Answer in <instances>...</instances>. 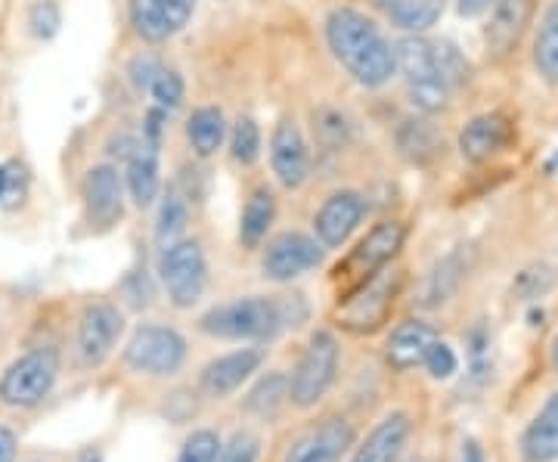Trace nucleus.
<instances>
[{"label":"nucleus","instance_id":"4c0bfd02","mask_svg":"<svg viewBox=\"0 0 558 462\" xmlns=\"http://www.w3.org/2000/svg\"><path fill=\"white\" fill-rule=\"evenodd\" d=\"M260 453V438L252 431H240L233 435L230 443H223L215 462H258Z\"/></svg>","mask_w":558,"mask_h":462},{"label":"nucleus","instance_id":"f3484780","mask_svg":"<svg viewBox=\"0 0 558 462\" xmlns=\"http://www.w3.org/2000/svg\"><path fill=\"white\" fill-rule=\"evenodd\" d=\"M515 143V124L502 112H484L459 131V153L472 165H484Z\"/></svg>","mask_w":558,"mask_h":462},{"label":"nucleus","instance_id":"7ed1b4c3","mask_svg":"<svg viewBox=\"0 0 558 462\" xmlns=\"http://www.w3.org/2000/svg\"><path fill=\"white\" fill-rule=\"evenodd\" d=\"M398 53V69L407 78V94L413 109L422 115H438L450 106V81L444 78L438 60V44L425 40L422 35H407L395 44Z\"/></svg>","mask_w":558,"mask_h":462},{"label":"nucleus","instance_id":"9d476101","mask_svg":"<svg viewBox=\"0 0 558 462\" xmlns=\"http://www.w3.org/2000/svg\"><path fill=\"white\" fill-rule=\"evenodd\" d=\"M124 336V314L119 304L90 302L78 317L75 329V361L81 369H94L109 361L116 344Z\"/></svg>","mask_w":558,"mask_h":462},{"label":"nucleus","instance_id":"1a4fd4ad","mask_svg":"<svg viewBox=\"0 0 558 462\" xmlns=\"http://www.w3.org/2000/svg\"><path fill=\"white\" fill-rule=\"evenodd\" d=\"M407 242V227L400 221H381L376 223L363 240L357 242V248L339 264L336 280H341L351 289H357L360 282H366L369 277H376L379 270H385L388 264L395 262Z\"/></svg>","mask_w":558,"mask_h":462},{"label":"nucleus","instance_id":"a18cd8bd","mask_svg":"<svg viewBox=\"0 0 558 462\" xmlns=\"http://www.w3.org/2000/svg\"><path fill=\"white\" fill-rule=\"evenodd\" d=\"M462 462H484V453H481L478 441L462 443Z\"/></svg>","mask_w":558,"mask_h":462},{"label":"nucleus","instance_id":"cd10ccee","mask_svg":"<svg viewBox=\"0 0 558 462\" xmlns=\"http://www.w3.org/2000/svg\"><path fill=\"white\" fill-rule=\"evenodd\" d=\"M388 20L398 25L407 35H422L428 32L444 13V0H391V7L385 10Z\"/></svg>","mask_w":558,"mask_h":462},{"label":"nucleus","instance_id":"412c9836","mask_svg":"<svg viewBox=\"0 0 558 462\" xmlns=\"http://www.w3.org/2000/svg\"><path fill=\"white\" fill-rule=\"evenodd\" d=\"M413 435V420L407 413H388L369 435L366 441L354 447L351 462H400L407 443Z\"/></svg>","mask_w":558,"mask_h":462},{"label":"nucleus","instance_id":"58836bf2","mask_svg":"<svg viewBox=\"0 0 558 462\" xmlns=\"http://www.w3.org/2000/svg\"><path fill=\"white\" fill-rule=\"evenodd\" d=\"M438 60H440V72H444V78L450 81V87H459V84H465V81L472 78V65L469 60L459 53L453 44H438Z\"/></svg>","mask_w":558,"mask_h":462},{"label":"nucleus","instance_id":"dca6fc26","mask_svg":"<svg viewBox=\"0 0 558 462\" xmlns=\"http://www.w3.org/2000/svg\"><path fill=\"white\" fill-rule=\"evenodd\" d=\"M363 218H366V199L357 190H339L319 205L317 218H314V233L323 242V248H341L354 236Z\"/></svg>","mask_w":558,"mask_h":462},{"label":"nucleus","instance_id":"f03ea898","mask_svg":"<svg viewBox=\"0 0 558 462\" xmlns=\"http://www.w3.org/2000/svg\"><path fill=\"white\" fill-rule=\"evenodd\" d=\"M304 320V295H245L202 314L199 329L220 342H270Z\"/></svg>","mask_w":558,"mask_h":462},{"label":"nucleus","instance_id":"f8f14e48","mask_svg":"<svg viewBox=\"0 0 558 462\" xmlns=\"http://www.w3.org/2000/svg\"><path fill=\"white\" fill-rule=\"evenodd\" d=\"M319 264H323V242L317 236L289 230L267 242L264 258H260V273L270 282H292L317 270Z\"/></svg>","mask_w":558,"mask_h":462},{"label":"nucleus","instance_id":"a211bd4d","mask_svg":"<svg viewBox=\"0 0 558 462\" xmlns=\"http://www.w3.org/2000/svg\"><path fill=\"white\" fill-rule=\"evenodd\" d=\"M264 363V348H240L230 351L223 357H215L202 369L199 388L205 398H230L233 391H240Z\"/></svg>","mask_w":558,"mask_h":462},{"label":"nucleus","instance_id":"6e6552de","mask_svg":"<svg viewBox=\"0 0 558 462\" xmlns=\"http://www.w3.org/2000/svg\"><path fill=\"white\" fill-rule=\"evenodd\" d=\"M159 280L168 292V302L186 311L199 302L208 289V262L196 240H178L159 255Z\"/></svg>","mask_w":558,"mask_h":462},{"label":"nucleus","instance_id":"ea45409f","mask_svg":"<svg viewBox=\"0 0 558 462\" xmlns=\"http://www.w3.org/2000/svg\"><path fill=\"white\" fill-rule=\"evenodd\" d=\"M425 369H428V376H432V379H438V382L450 379V376L459 369L457 351L438 339V344H435V348L428 351V357H425Z\"/></svg>","mask_w":558,"mask_h":462},{"label":"nucleus","instance_id":"c756f323","mask_svg":"<svg viewBox=\"0 0 558 462\" xmlns=\"http://www.w3.org/2000/svg\"><path fill=\"white\" fill-rule=\"evenodd\" d=\"M289 388H292V385H289V376H286V373H270V376H264V379L252 388L245 406H248L252 413L264 416V420H270V416H277L279 406L289 401Z\"/></svg>","mask_w":558,"mask_h":462},{"label":"nucleus","instance_id":"bb28decb","mask_svg":"<svg viewBox=\"0 0 558 462\" xmlns=\"http://www.w3.org/2000/svg\"><path fill=\"white\" fill-rule=\"evenodd\" d=\"M398 146L413 165H428V161H435L440 156L444 141L435 131V124L422 119H407L398 131Z\"/></svg>","mask_w":558,"mask_h":462},{"label":"nucleus","instance_id":"c03bdc74","mask_svg":"<svg viewBox=\"0 0 558 462\" xmlns=\"http://www.w3.org/2000/svg\"><path fill=\"white\" fill-rule=\"evenodd\" d=\"M494 3H497V0H457V10H459V16L475 20V16H484Z\"/></svg>","mask_w":558,"mask_h":462},{"label":"nucleus","instance_id":"79ce46f5","mask_svg":"<svg viewBox=\"0 0 558 462\" xmlns=\"http://www.w3.org/2000/svg\"><path fill=\"white\" fill-rule=\"evenodd\" d=\"M128 72H131V81H134L137 90H149L153 78L161 72V62L156 57H137V60L131 62Z\"/></svg>","mask_w":558,"mask_h":462},{"label":"nucleus","instance_id":"c9c22d12","mask_svg":"<svg viewBox=\"0 0 558 462\" xmlns=\"http://www.w3.org/2000/svg\"><path fill=\"white\" fill-rule=\"evenodd\" d=\"M220 438L218 431H211V428H199V431H193L183 447H180L178 462H215L220 453Z\"/></svg>","mask_w":558,"mask_h":462},{"label":"nucleus","instance_id":"49530a36","mask_svg":"<svg viewBox=\"0 0 558 462\" xmlns=\"http://www.w3.org/2000/svg\"><path fill=\"white\" fill-rule=\"evenodd\" d=\"M78 462H102L100 450H94V447H87V450H81Z\"/></svg>","mask_w":558,"mask_h":462},{"label":"nucleus","instance_id":"7c9ffc66","mask_svg":"<svg viewBox=\"0 0 558 462\" xmlns=\"http://www.w3.org/2000/svg\"><path fill=\"white\" fill-rule=\"evenodd\" d=\"M462 262H459V255H450V258H444V262L428 273V282H425V292H422V304L425 307H438L444 304L453 292H457L459 280H462Z\"/></svg>","mask_w":558,"mask_h":462},{"label":"nucleus","instance_id":"473e14b6","mask_svg":"<svg viewBox=\"0 0 558 462\" xmlns=\"http://www.w3.org/2000/svg\"><path fill=\"white\" fill-rule=\"evenodd\" d=\"M146 94L153 97V106H159V109H165L171 115L186 100V84H183V75H180L178 69H165L161 65V72L153 78Z\"/></svg>","mask_w":558,"mask_h":462},{"label":"nucleus","instance_id":"a878e982","mask_svg":"<svg viewBox=\"0 0 558 462\" xmlns=\"http://www.w3.org/2000/svg\"><path fill=\"white\" fill-rule=\"evenodd\" d=\"M534 69L546 84L558 87V0H553L543 10V20L537 25L534 38Z\"/></svg>","mask_w":558,"mask_h":462},{"label":"nucleus","instance_id":"6ab92c4d","mask_svg":"<svg viewBox=\"0 0 558 462\" xmlns=\"http://www.w3.org/2000/svg\"><path fill=\"white\" fill-rule=\"evenodd\" d=\"M537 0H497L494 3V16L484 28L487 50L494 57H509L524 38L527 25L534 20Z\"/></svg>","mask_w":558,"mask_h":462},{"label":"nucleus","instance_id":"4be33fe9","mask_svg":"<svg viewBox=\"0 0 558 462\" xmlns=\"http://www.w3.org/2000/svg\"><path fill=\"white\" fill-rule=\"evenodd\" d=\"M140 137H143V134H140ZM159 143L143 141L137 153L124 161V190H128V196H131V202H134L137 208H149L153 202L159 199Z\"/></svg>","mask_w":558,"mask_h":462},{"label":"nucleus","instance_id":"9b49d317","mask_svg":"<svg viewBox=\"0 0 558 462\" xmlns=\"http://www.w3.org/2000/svg\"><path fill=\"white\" fill-rule=\"evenodd\" d=\"M124 174L112 161L90 165L84 183H81V202H84V223L94 233H106L124 218Z\"/></svg>","mask_w":558,"mask_h":462},{"label":"nucleus","instance_id":"39448f33","mask_svg":"<svg viewBox=\"0 0 558 462\" xmlns=\"http://www.w3.org/2000/svg\"><path fill=\"white\" fill-rule=\"evenodd\" d=\"M60 379V351L53 344H40L25 351L0 376V403L13 410H32L44 403Z\"/></svg>","mask_w":558,"mask_h":462},{"label":"nucleus","instance_id":"c85d7f7f","mask_svg":"<svg viewBox=\"0 0 558 462\" xmlns=\"http://www.w3.org/2000/svg\"><path fill=\"white\" fill-rule=\"evenodd\" d=\"M190 223V205L180 196V190H168L159 202V215H156V242L159 248H168L171 242H178L183 236Z\"/></svg>","mask_w":558,"mask_h":462},{"label":"nucleus","instance_id":"393cba45","mask_svg":"<svg viewBox=\"0 0 558 462\" xmlns=\"http://www.w3.org/2000/svg\"><path fill=\"white\" fill-rule=\"evenodd\" d=\"M186 141L199 159L215 156L227 141V119L218 106H199L186 121Z\"/></svg>","mask_w":558,"mask_h":462},{"label":"nucleus","instance_id":"5701e85b","mask_svg":"<svg viewBox=\"0 0 558 462\" xmlns=\"http://www.w3.org/2000/svg\"><path fill=\"white\" fill-rule=\"evenodd\" d=\"M521 462H558V391L539 406L519 441Z\"/></svg>","mask_w":558,"mask_h":462},{"label":"nucleus","instance_id":"0eeeda50","mask_svg":"<svg viewBox=\"0 0 558 462\" xmlns=\"http://www.w3.org/2000/svg\"><path fill=\"white\" fill-rule=\"evenodd\" d=\"M339 339L326 329H319L311 336V342L304 348L301 354L299 366L292 369L289 376V401L295 403L299 410H311L317 406L326 391L336 385V376H339Z\"/></svg>","mask_w":558,"mask_h":462},{"label":"nucleus","instance_id":"ddd939ff","mask_svg":"<svg viewBox=\"0 0 558 462\" xmlns=\"http://www.w3.org/2000/svg\"><path fill=\"white\" fill-rule=\"evenodd\" d=\"M196 13V0H131L128 16L134 35L146 44H165L180 35Z\"/></svg>","mask_w":558,"mask_h":462},{"label":"nucleus","instance_id":"a19ab883","mask_svg":"<svg viewBox=\"0 0 558 462\" xmlns=\"http://www.w3.org/2000/svg\"><path fill=\"white\" fill-rule=\"evenodd\" d=\"M140 143H143L140 131H119V134H112V137H109V143H106V153H109L112 159H119L121 165H124V161L137 153Z\"/></svg>","mask_w":558,"mask_h":462},{"label":"nucleus","instance_id":"f704fd0d","mask_svg":"<svg viewBox=\"0 0 558 462\" xmlns=\"http://www.w3.org/2000/svg\"><path fill=\"white\" fill-rule=\"evenodd\" d=\"M314 134H317L319 146L341 149L351 137V124L336 109H319V112H314Z\"/></svg>","mask_w":558,"mask_h":462},{"label":"nucleus","instance_id":"2f4dec72","mask_svg":"<svg viewBox=\"0 0 558 462\" xmlns=\"http://www.w3.org/2000/svg\"><path fill=\"white\" fill-rule=\"evenodd\" d=\"M25 25H28V35L40 44L53 40L60 35L62 28V7L60 0H35L28 7V16H25Z\"/></svg>","mask_w":558,"mask_h":462},{"label":"nucleus","instance_id":"2eb2a0df","mask_svg":"<svg viewBox=\"0 0 558 462\" xmlns=\"http://www.w3.org/2000/svg\"><path fill=\"white\" fill-rule=\"evenodd\" d=\"M354 425L341 416H329L299 435L282 462H341V457L354 447Z\"/></svg>","mask_w":558,"mask_h":462},{"label":"nucleus","instance_id":"de8ad7c7","mask_svg":"<svg viewBox=\"0 0 558 462\" xmlns=\"http://www.w3.org/2000/svg\"><path fill=\"white\" fill-rule=\"evenodd\" d=\"M549 363H553V373L558 376V332L556 339H553V351H549Z\"/></svg>","mask_w":558,"mask_h":462},{"label":"nucleus","instance_id":"e433bc0d","mask_svg":"<svg viewBox=\"0 0 558 462\" xmlns=\"http://www.w3.org/2000/svg\"><path fill=\"white\" fill-rule=\"evenodd\" d=\"M28 193V171L20 161H0V205L13 208Z\"/></svg>","mask_w":558,"mask_h":462},{"label":"nucleus","instance_id":"f257e3e1","mask_svg":"<svg viewBox=\"0 0 558 462\" xmlns=\"http://www.w3.org/2000/svg\"><path fill=\"white\" fill-rule=\"evenodd\" d=\"M326 44L344 72L363 87H385L398 72V53L381 28L354 7H336L326 16Z\"/></svg>","mask_w":558,"mask_h":462},{"label":"nucleus","instance_id":"aec40b11","mask_svg":"<svg viewBox=\"0 0 558 462\" xmlns=\"http://www.w3.org/2000/svg\"><path fill=\"white\" fill-rule=\"evenodd\" d=\"M438 344V329L425 320H403L395 326L385 344V361L398 373H410L416 366H425L428 351Z\"/></svg>","mask_w":558,"mask_h":462},{"label":"nucleus","instance_id":"b1692460","mask_svg":"<svg viewBox=\"0 0 558 462\" xmlns=\"http://www.w3.org/2000/svg\"><path fill=\"white\" fill-rule=\"evenodd\" d=\"M277 221V196L270 186H255L248 193V199L242 205L240 218V240L245 248H258L260 242L267 240L270 227Z\"/></svg>","mask_w":558,"mask_h":462},{"label":"nucleus","instance_id":"72a5a7b5","mask_svg":"<svg viewBox=\"0 0 558 462\" xmlns=\"http://www.w3.org/2000/svg\"><path fill=\"white\" fill-rule=\"evenodd\" d=\"M230 153L233 159L252 168L260 159V127L255 119H240L233 124V134H230Z\"/></svg>","mask_w":558,"mask_h":462},{"label":"nucleus","instance_id":"4468645a","mask_svg":"<svg viewBox=\"0 0 558 462\" xmlns=\"http://www.w3.org/2000/svg\"><path fill=\"white\" fill-rule=\"evenodd\" d=\"M270 165L286 190H299L311 178V146L295 119H279L270 134Z\"/></svg>","mask_w":558,"mask_h":462},{"label":"nucleus","instance_id":"37998d69","mask_svg":"<svg viewBox=\"0 0 558 462\" xmlns=\"http://www.w3.org/2000/svg\"><path fill=\"white\" fill-rule=\"evenodd\" d=\"M16 453H20L16 431H10V428L0 425V462H16Z\"/></svg>","mask_w":558,"mask_h":462},{"label":"nucleus","instance_id":"20e7f679","mask_svg":"<svg viewBox=\"0 0 558 462\" xmlns=\"http://www.w3.org/2000/svg\"><path fill=\"white\" fill-rule=\"evenodd\" d=\"M400 289H403V273L398 267H391V270L385 267L376 277H369L366 282H360L357 289L341 295L332 320L351 336H373L391 317Z\"/></svg>","mask_w":558,"mask_h":462},{"label":"nucleus","instance_id":"423d86ee","mask_svg":"<svg viewBox=\"0 0 558 462\" xmlns=\"http://www.w3.org/2000/svg\"><path fill=\"white\" fill-rule=\"evenodd\" d=\"M186 339L180 336L174 326L165 323H143L134 329V336L124 344V366L140 376H178L186 363Z\"/></svg>","mask_w":558,"mask_h":462}]
</instances>
